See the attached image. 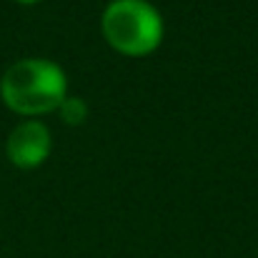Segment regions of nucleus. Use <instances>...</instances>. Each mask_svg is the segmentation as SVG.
<instances>
[{"mask_svg": "<svg viewBox=\"0 0 258 258\" xmlns=\"http://www.w3.org/2000/svg\"><path fill=\"white\" fill-rule=\"evenodd\" d=\"M50 156V133L43 123L25 120L8 138V158L18 168H38Z\"/></svg>", "mask_w": 258, "mask_h": 258, "instance_id": "7ed1b4c3", "label": "nucleus"}, {"mask_svg": "<svg viewBox=\"0 0 258 258\" xmlns=\"http://www.w3.org/2000/svg\"><path fill=\"white\" fill-rule=\"evenodd\" d=\"M103 35L125 55H148L161 45L163 20L146 0H113L103 13Z\"/></svg>", "mask_w": 258, "mask_h": 258, "instance_id": "f03ea898", "label": "nucleus"}, {"mask_svg": "<svg viewBox=\"0 0 258 258\" xmlns=\"http://www.w3.org/2000/svg\"><path fill=\"white\" fill-rule=\"evenodd\" d=\"M18 3H25V5H30V3H38V0H18Z\"/></svg>", "mask_w": 258, "mask_h": 258, "instance_id": "39448f33", "label": "nucleus"}, {"mask_svg": "<svg viewBox=\"0 0 258 258\" xmlns=\"http://www.w3.org/2000/svg\"><path fill=\"white\" fill-rule=\"evenodd\" d=\"M60 118L68 125H81L88 118V105L83 98H66L60 103Z\"/></svg>", "mask_w": 258, "mask_h": 258, "instance_id": "20e7f679", "label": "nucleus"}, {"mask_svg": "<svg viewBox=\"0 0 258 258\" xmlns=\"http://www.w3.org/2000/svg\"><path fill=\"white\" fill-rule=\"evenodd\" d=\"M66 76L53 60L43 58H28L13 63L3 81L0 93L3 100L15 110L25 115H38V113H50L60 108L66 100Z\"/></svg>", "mask_w": 258, "mask_h": 258, "instance_id": "f257e3e1", "label": "nucleus"}]
</instances>
